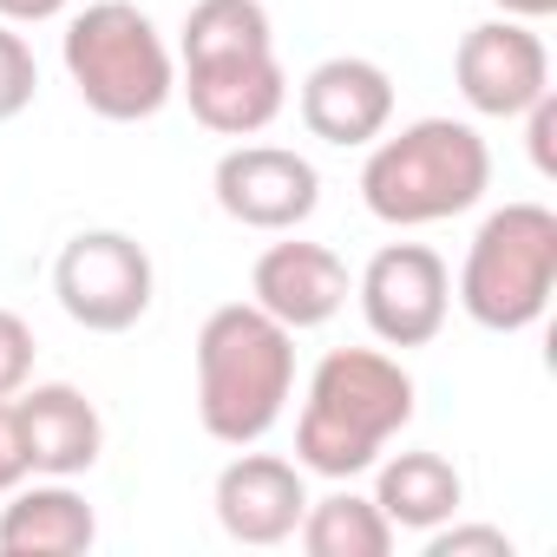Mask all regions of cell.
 Instances as JSON below:
<instances>
[{
  "label": "cell",
  "mask_w": 557,
  "mask_h": 557,
  "mask_svg": "<svg viewBox=\"0 0 557 557\" xmlns=\"http://www.w3.org/2000/svg\"><path fill=\"white\" fill-rule=\"evenodd\" d=\"M413 407H420V387L387 348H329L296 413V466L348 485L374 472L394 433L413 426Z\"/></svg>",
  "instance_id": "6da1fadb"
},
{
  "label": "cell",
  "mask_w": 557,
  "mask_h": 557,
  "mask_svg": "<svg viewBox=\"0 0 557 557\" xmlns=\"http://www.w3.org/2000/svg\"><path fill=\"white\" fill-rule=\"evenodd\" d=\"M296 394V335L256 302H223L197 329V420L216 446H256Z\"/></svg>",
  "instance_id": "7a4b0ae2"
},
{
  "label": "cell",
  "mask_w": 557,
  "mask_h": 557,
  "mask_svg": "<svg viewBox=\"0 0 557 557\" xmlns=\"http://www.w3.org/2000/svg\"><path fill=\"white\" fill-rule=\"evenodd\" d=\"M492 190V151L466 119H413L381 132L361 164V203L387 230H426L466 216Z\"/></svg>",
  "instance_id": "3957f363"
},
{
  "label": "cell",
  "mask_w": 557,
  "mask_h": 557,
  "mask_svg": "<svg viewBox=\"0 0 557 557\" xmlns=\"http://www.w3.org/2000/svg\"><path fill=\"white\" fill-rule=\"evenodd\" d=\"M60 60H66V79L79 86L86 112H99L106 125H145L177 92V53L132 0H92L86 14H73Z\"/></svg>",
  "instance_id": "277c9868"
},
{
  "label": "cell",
  "mask_w": 557,
  "mask_h": 557,
  "mask_svg": "<svg viewBox=\"0 0 557 557\" xmlns=\"http://www.w3.org/2000/svg\"><path fill=\"white\" fill-rule=\"evenodd\" d=\"M557 296V210L505 203L472 230L459 262V309L492 335H524Z\"/></svg>",
  "instance_id": "5b68a950"
},
{
  "label": "cell",
  "mask_w": 557,
  "mask_h": 557,
  "mask_svg": "<svg viewBox=\"0 0 557 557\" xmlns=\"http://www.w3.org/2000/svg\"><path fill=\"white\" fill-rule=\"evenodd\" d=\"M53 296L86 335H125L151 315L158 296L151 249L125 230H79L53 262Z\"/></svg>",
  "instance_id": "8992f818"
},
{
  "label": "cell",
  "mask_w": 557,
  "mask_h": 557,
  "mask_svg": "<svg viewBox=\"0 0 557 557\" xmlns=\"http://www.w3.org/2000/svg\"><path fill=\"white\" fill-rule=\"evenodd\" d=\"M355 302L381 348H426L453 315V269L426 243H387L355 275Z\"/></svg>",
  "instance_id": "52a82bcc"
},
{
  "label": "cell",
  "mask_w": 557,
  "mask_h": 557,
  "mask_svg": "<svg viewBox=\"0 0 557 557\" xmlns=\"http://www.w3.org/2000/svg\"><path fill=\"white\" fill-rule=\"evenodd\" d=\"M210 190L230 223L262 230V236H289L315 216L322 171L289 145H230L210 171Z\"/></svg>",
  "instance_id": "ba28073f"
},
{
  "label": "cell",
  "mask_w": 557,
  "mask_h": 557,
  "mask_svg": "<svg viewBox=\"0 0 557 557\" xmlns=\"http://www.w3.org/2000/svg\"><path fill=\"white\" fill-rule=\"evenodd\" d=\"M453 86L479 119H524L550 92V53L531 21H479L453 53Z\"/></svg>",
  "instance_id": "9c48e42d"
},
{
  "label": "cell",
  "mask_w": 557,
  "mask_h": 557,
  "mask_svg": "<svg viewBox=\"0 0 557 557\" xmlns=\"http://www.w3.org/2000/svg\"><path fill=\"white\" fill-rule=\"evenodd\" d=\"M355 296V275L348 262L329 249V243H302L289 230V243H269L249 269V302L262 315H275L289 335H309V329H329Z\"/></svg>",
  "instance_id": "30bf717a"
},
{
  "label": "cell",
  "mask_w": 557,
  "mask_h": 557,
  "mask_svg": "<svg viewBox=\"0 0 557 557\" xmlns=\"http://www.w3.org/2000/svg\"><path fill=\"white\" fill-rule=\"evenodd\" d=\"M210 505H216L223 537L269 550V544H289L296 537V524L309 511V479L283 453H249V446H236V459L216 472Z\"/></svg>",
  "instance_id": "8fae6325"
},
{
  "label": "cell",
  "mask_w": 557,
  "mask_h": 557,
  "mask_svg": "<svg viewBox=\"0 0 557 557\" xmlns=\"http://www.w3.org/2000/svg\"><path fill=\"white\" fill-rule=\"evenodd\" d=\"M184 99H190V119L216 138H256L283 119L289 106V73L283 60L269 53H236V60H197L184 66Z\"/></svg>",
  "instance_id": "7c38bea8"
},
{
  "label": "cell",
  "mask_w": 557,
  "mask_h": 557,
  "mask_svg": "<svg viewBox=\"0 0 557 557\" xmlns=\"http://www.w3.org/2000/svg\"><path fill=\"white\" fill-rule=\"evenodd\" d=\"M296 106H302L309 138L355 151V145H374L387 132V119H394V79H387V66H374L361 53H335V60L309 66Z\"/></svg>",
  "instance_id": "4fadbf2b"
},
{
  "label": "cell",
  "mask_w": 557,
  "mask_h": 557,
  "mask_svg": "<svg viewBox=\"0 0 557 557\" xmlns=\"http://www.w3.org/2000/svg\"><path fill=\"white\" fill-rule=\"evenodd\" d=\"M14 413H21V440H27V466L40 479H79L99 466L106 420L73 381H27L14 394Z\"/></svg>",
  "instance_id": "5bb4252c"
},
{
  "label": "cell",
  "mask_w": 557,
  "mask_h": 557,
  "mask_svg": "<svg viewBox=\"0 0 557 557\" xmlns=\"http://www.w3.org/2000/svg\"><path fill=\"white\" fill-rule=\"evenodd\" d=\"M99 518L73 492V479H21L0 505V557H79L92 550Z\"/></svg>",
  "instance_id": "9a60e30c"
},
{
  "label": "cell",
  "mask_w": 557,
  "mask_h": 557,
  "mask_svg": "<svg viewBox=\"0 0 557 557\" xmlns=\"http://www.w3.org/2000/svg\"><path fill=\"white\" fill-rule=\"evenodd\" d=\"M374 505L394 531H433L446 518H459L466 505V479L446 453H394L374 459Z\"/></svg>",
  "instance_id": "2e32d148"
},
{
  "label": "cell",
  "mask_w": 557,
  "mask_h": 557,
  "mask_svg": "<svg viewBox=\"0 0 557 557\" xmlns=\"http://www.w3.org/2000/svg\"><path fill=\"white\" fill-rule=\"evenodd\" d=\"M296 537H302L309 557H387L400 531L381 518L374 498H361V492H329V498H309Z\"/></svg>",
  "instance_id": "e0dca14e"
},
{
  "label": "cell",
  "mask_w": 557,
  "mask_h": 557,
  "mask_svg": "<svg viewBox=\"0 0 557 557\" xmlns=\"http://www.w3.org/2000/svg\"><path fill=\"white\" fill-rule=\"evenodd\" d=\"M269 47H275V27L262 0H197L184 14L177 60L197 66V60H236V53H269Z\"/></svg>",
  "instance_id": "ac0fdd59"
},
{
  "label": "cell",
  "mask_w": 557,
  "mask_h": 557,
  "mask_svg": "<svg viewBox=\"0 0 557 557\" xmlns=\"http://www.w3.org/2000/svg\"><path fill=\"white\" fill-rule=\"evenodd\" d=\"M34 92H40V60H34V47L8 21H0V125L21 119L34 106Z\"/></svg>",
  "instance_id": "d6986e66"
},
{
  "label": "cell",
  "mask_w": 557,
  "mask_h": 557,
  "mask_svg": "<svg viewBox=\"0 0 557 557\" xmlns=\"http://www.w3.org/2000/svg\"><path fill=\"white\" fill-rule=\"evenodd\" d=\"M426 557H511V537L498 524H459V518H446V524L426 531Z\"/></svg>",
  "instance_id": "ffe728a7"
},
{
  "label": "cell",
  "mask_w": 557,
  "mask_h": 557,
  "mask_svg": "<svg viewBox=\"0 0 557 557\" xmlns=\"http://www.w3.org/2000/svg\"><path fill=\"white\" fill-rule=\"evenodd\" d=\"M27 381H34V329L27 315L0 309V400H14Z\"/></svg>",
  "instance_id": "44dd1931"
},
{
  "label": "cell",
  "mask_w": 557,
  "mask_h": 557,
  "mask_svg": "<svg viewBox=\"0 0 557 557\" xmlns=\"http://www.w3.org/2000/svg\"><path fill=\"white\" fill-rule=\"evenodd\" d=\"M21 479H34L27 440H21V413H14V400H0V498H8Z\"/></svg>",
  "instance_id": "7402d4cb"
},
{
  "label": "cell",
  "mask_w": 557,
  "mask_h": 557,
  "mask_svg": "<svg viewBox=\"0 0 557 557\" xmlns=\"http://www.w3.org/2000/svg\"><path fill=\"white\" fill-rule=\"evenodd\" d=\"M524 119H531V164L550 177V171H557V145H550V138H557V99L544 92V99H537Z\"/></svg>",
  "instance_id": "603a6c76"
},
{
  "label": "cell",
  "mask_w": 557,
  "mask_h": 557,
  "mask_svg": "<svg viewBox=\"0 0 557 557\" xmlns=\"http://www.w3.org/2000/svg\"><path fill=\"white\" fill-rule=\"evenodd\" d=\"M73 8V0H0V21L8 27H47Z\"/></svg>",
  "instance_id": "cb8c5ba5"
},
{
  "label": "cell",
  "mask_w": 557,
  "mask_h": 557,
  "mask_svg": "<svg viewBox=\"0 0 557 557\" xmlns=\"http://www.w3.org/2000/svg\"><path fill=\"white\" fill-rule=\"evenodd\" d=\"M492 8L511 21H544V14H557V0H492Z\"/></svg>",
  "instance_id": "d4e9b609"
}]
</instances>
